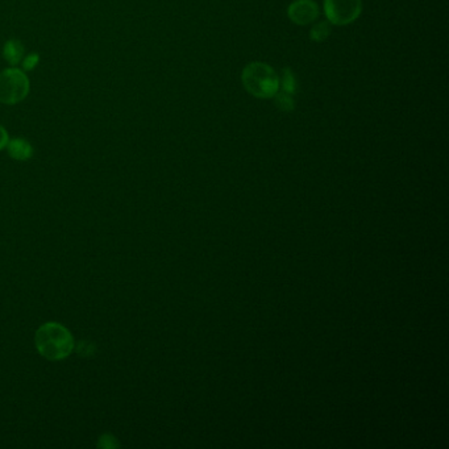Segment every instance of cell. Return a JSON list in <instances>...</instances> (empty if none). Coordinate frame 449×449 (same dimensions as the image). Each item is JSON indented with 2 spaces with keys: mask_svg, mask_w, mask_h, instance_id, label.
Listing matches in <instances>:
<instances>
[{
  "mask_svg": "<svg viewBox=\"0 0 449 449\" xmlns=\"http://www.w3.org/2000/svg\"><path fill=\"white\" fill-rule=\"evenodd\" d=\"M1 53L4 59L11 65V66H16L22 62L24 58V46L20 40L17 38H11L7 40L3 45Z\"/></svg>",
  "mask_w": 449,
  "mask_h": 449,
  "instance_id": "cell-7",
  "label": "cell"
},
{
  "mask_svg": "<svg viewBox=\"0 0 449 449\" xmlns=\"http://www.w3.org/2000/svg\"><path fill=\"white\" fill-rule=\"evenodd\" d=\"M6 148L8 150L10 157L16 159V161H28L34 156V146L23 137L12 138L8 141Z\"/></svg>",
  "mask_w": 449,
  "mask_h": 449,
  "instance_id": "cell-6",
  "label": "cell"
},
{
  "mask_svg": "<svg viewBox=\"0 0 449 449\" xmlns=\"http://www.w3.org/2000/svg\"><path fill=\"white\" fill-rule=\"evenodd\" d=\"M97 447L101 449H117L122 447V444L113 434H104L98 440Z\"/></svg>",
  "mask_w": 449,
  "mask_h": 449,
  "instance_id": "cell-11",
  "label": "cell"
},
{
  "mask_svg": "<svg viewBox=\"0 0 449 449\" xmlns=\"http://www.w3.org/2000/svg\"><path fill=\"white\" fill-rule=\"evenodd\" d=\"M8 141H10L8 132H7V129L0 124V150H1V149H4V148L7 146Z\"/></svg>",
  "mask_w": 449,
  "mask_h": 449,
  "instance_id": "cell-14",
  "label": "cell"
},
{
  "mask_svg": "<svg viewBox=\"0 0 449 449\" xmlns=\"http://www.w3.org/2000/svg\"><path fill=\"white\" fill-rule=\"evenodd\" d=\"M95 350V347L91 344V343H86V341H80L78 345H77V352L80 356L86 357V356H91Z\"/></svg>",
  "mask_w": 449,
  "mask_h": 449,
  "instance_id": "cell-13",
  "label": "cell"
},
{
  "mask_svg": "<svg viewBox=\"0 0 449 449\" xmlns=\"http://www.w3.org/2000/svg\"><path fill=\"white\" fill-rule=\"evenodd\" d=\"M245 90L259 99H269L280 91V77L276 70L264 62H252L241 76Z\"/></svg>",
  "mask_w": 449,
  "mask_h": 449,
  "instance_id": "cell-2",
  "label": "cell"
},
{
  "mask_svg": "<svg viewBox=\"0 0 449 449\" xmlns=\"http://www.w3.org/2000/svg\"><path fill=\"white\" fill-rule=\"evenodd\" d=\"M31 90V82L24 70L4 69L0 73V103L13 106L23 101Z\"/></svg>",
  "mask_w": 449,
  "mask_h": 449,
  "instance_id": "cell-3",
  "label": "cell"
},
{
  "mask_svg": "<svg viewBox=\"0 0 449 449\" xmlns=\"http://www.w3.org/2000/svg\"><path fill=\"white\" fill-rule=\"evenodd\" d=\"M289 19L297 25L314 23L319 16V6L314 0H295L287 8Z\"/></svg>",
  "mask_w": 449,
  "mask_h": 449,
  "instance_id": "cell-5",
  "label": "cell"
},
{
  "mask_svg": "<svg viewBox=\"0 0 449 449\" xmlns=\"http://www.w3.org/2000/svg\"><path fill=\"white\" fill-rule=\"evenodd\" d=\"M280 86H282L283 92H287L290 95H295L298 92V80L292 69H283L282 78L280 79Z\"/></svg>",
  "mask_w": 449,
  "mask_h": 449,
  "instance_id": "cell-8",
  "label": "cell"
},
{
  "mask_svg": "<svg viewBox=\"0 0 449 449\" xmlns=\"http://www.w3.org/2000/svg\"><path fill=\"white\" fill-rule=\"evenodd\" d=\"M274 103H276V107L283 113H292L295 108V101L292 99V95L283 91H278L274 95Z\"/></svg>",
  "mask_w": 449,
  "mask_h": 449,
  "instance_id": "cell-10",
  "label": "cell"
},
{
  "mask_svg": "<svg viewBox=\"0 0 449 449\" xmlns=\"http://www.w3.org/2000/svg\"><path fill=\"white\" fill-rule=\"evenodd\" d=\"M362 11L361 0H325V13L328 23L348 25L356 22Z\"/></svg>",
  "mask_w": 449,
  "mask_h": 449,
  "instance_id": "cell-4",
  "label": "cell"
},
{
  "mask_svg": "<svg viewBox=\"0 0 449 449\" xmlns=\"http://www.w3.org/2000/svg\"><path fill=\"white\" fill-rule=\"evenodd\" d=\"M331 34V25L328 22H319L314 24L310 31V38L315 43H323Z\"/></svg>",
  "mask_w": 449,
  "mask_h": 449,
  "instance_id": "cell-9",
  "label": "cell"
},
{
  "mask_svg": "<svg viewBox=\"0 0 449 449\" xmlns=\"http://www.w3.org/2000/svg\"><path fill=\"white\" fill-rule=\"evenodd\" d=\"M38 62H40V55L34 52V53H29V55L24 56L20 64L23 66L24 71H32V70L37 68Z\"/></svg>",
  "mask_w": 449,
  "mask_h": 449,
  "instance_id": "cell-12",
  "label": "cell"
},
{
  "mask_svg": "<svg viewBox=\"0 0 449 449\" xmlns=\"http://www.w3.org/2000/svg\"><path fill=\"white\" fill-rule=\"evenodd\" d=\"M37 352L49 361L68 359L76 348V341L68 328L56 322H48L34 334Z\"/></svg>",
  "mask_w": 449,
  "mask_h": 449,
  "instance_id": "cell-1",
  "label": "cell"
}]
</instances>
